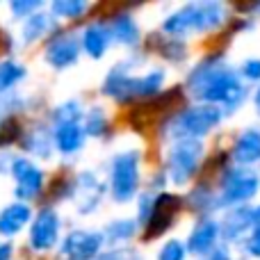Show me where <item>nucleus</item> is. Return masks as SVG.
Here are the masks:
<instances>
[{"mask_svg":"<svg viewBox=\"0 0 260 260\" xmlns=\"http://www.w3.org/2000/svg\"><path fill=\"white\" fill-rule=\"evenodd\" d=\"M187 85L194 96L210 103L224 101L229 108H238L240 101L244 99V89L240 87L238 76L231 69L219 67L215 59H206L201 67L194 69Z\"/></svg>","mask_w":260,"mask_h":260,"instance_id":"nucleus-1","label":"nucleus"},{"mask_svg":"<svg viewBox=\"0 0 260 260\" xmlns=\"http://www.w3.org/2000/svg\"><path fill=\"white\" fill-rule=\"evenodd\" d=\"M165 82V73L151 71L146 76H126L119 69H112L110 76L103 82V94L112 96L117 101H130V99H144V96H155Z\"/></svg>","mask_w":260,"mask_h":260,"instance_id":"nucleus-2","label":"nucleus"},{"mask_svg":"<svg viewBox=\"0 0 260 260\" xmlns=\"http://www.w3.org/2000/svg\"><path fill=\"white\" fill-rule=\"evenodd\" d=\"M139 185V151H123L112 160L110 189L117 203H126L135 197Z\"/></svg>","mask_w":260,"mask_h":260,"instance_id":"nucleus-3","label":"nucleus"},{"mask_svg":"<svg viewBox=\"0 0 260 260\" xmlns=\"http://www.w3.org/2000/svg\"><path fill=\"white\" fill-rule=\"evenodd\" d=\"M219 119H221V112L215 105L189 108L176 117V121L171 123V133L180 139H194V137H201V135L210 133L219 123Z\"/></svg>","mask_w":260,"mask_h":260,"instance_id":"nucleus-4","label":"nucleus"},{"mask_svg":"<svg viewBox=\"0 0 260 260\" xmlns=\"http://www.w3.org/2000/svg\"><path fill=\"white\" fill-rule=\"evenodd\" d=\"M203 146L197 139H180L169 153V178L176 185H185L199 169Z\"/></svg>","mask_w":260,"mask_h":260,"instance_id":"nucleus-5","label":"nucleus"},{"mask_svg":"<svg viewBox=\"0 0 260 260\" xmlns=\"http://www.w3.org/2000/svg\"><path fill=\"white\" fill-rule=\"evenodd\" d=\"M105 238L96 231H73L64 238L59 258L62 260H94L103 247Z\"/></svg>","mask_w":260,"mask_h":260,"instance_id":"nucleus-6","label":"nucleus"},{"mask_svg":"<svg viewBox=\"0 0 260 260\" xmlns=\"http://www.w3.org/2000/svg\"><path fill=\"white\" fill-rule=\"evenodd\" d=\"M9 171H12L14 180H16V187H14V194H16L18 201H30L44 187V171L35 165V162L25 160V157H14L12 165H9Z\"/></svg>","mask_w":260,"mask_h":260,"instance_id":"nucleus-7","label":"nucleus"},{"mask_svg":"<svg viewBox=\"0 0 260 260\" xmlns=\"http://www.w3.org/2000/svg\"><path fill=\"white\" fill-rule=\"evenodd\" d=\"M180 206L183 203H180V199L176 194H160L157 199H153V208L146 219V233H144V238L155 240L162 233H167V229L174 224Z\"/></svg>","mask_w":260,"mask_h":260,"instance_id":"nucleus-8","label":"nucleus"},{"mask_svg":"<svg viewBox=\"0 0 260 260\" xmlns=\"http://www.w3.org/2000/svg\"><path fill=\"white\" fill-rule=\"evenodd\" d=\"M59 240V217L53 208H41L30 226V247L35 251H48Z\"/></svg>","mask_w":260,"mask_h":260,"instance_id":"nucleus-9","label":"nucleus"},{"mask_svg":"<svg viewBox=\"0 0 260 260\" xmlns=\"http://www.w3.org/2000/svg\"><path fill=\"white\" fill-rule=\"evenodd\" d=\"M258 192V176L249 169H233L224 178V192L221 201L224 203H240L251 199Z\"/></svg>","mask_w":260,"mask_h":260,"instance_id":"nucleus-10","label":"nucleus"},{"mask_svg":"<svg viewBox=\"0 0 260 260\" xmlns=\"http://www.w3.org/2000/svg\"><path fill=\"white\" fill-rule=\"evenodd\" d=\"M80 39L73 35H59L46 48V62L55 69H67L71 64L78 62V55H80Z\"/></svg>","mask_w":260,"mask_h":260,"instance_id":"nucleus-11","label":"nucleus"},{"mask_svg":"<svg viewBox=\"0 0 260 260\" xmlns=\"http://www.w3.org/2000/svg\"><path fill=\"white\" fill-rule=\"evenodd\" d=\"M85 128L80 126V121H69V123H55L53 130V139H55V148L64 155L78 153L85 144Z\"/></svg>","mask_w":260,"mask_h":260,"instance_id":"nucleus-12","label":"nucleus"},{"mask_svg":"<svg viewBox=\"0 0 260 260\" xmlns=\"http://www.w3.org/2000/svg\"><path fill=\"white\" fill-rule=\"evenodd\" d=\"M30 219H32V210L27 203H21V201L9 203L7 208L0 210V235L12 238V235L21 233Z\"/></svg>","mask_w":260,"mask_h":260,"instance_id":"nucleus-13","label":"nucleus"},{"mask_svg":"<svg viewBox=\"0 0 260 260\" xmlns=\"http://www.w3.org/2000/svg\"><path fill=\"white\" fill-rule=\"evenodd\" d=\"M110 41H112V35H110V27L101 25V23H91L89 27H85L80 37V44L85 48V53L94 59H101L108 50Z\"/></svg>","mask_w":260,"mask_h":260,"instance_id":"nucleus-14","label":"nucleus"},{"mask_svg":"<svg viewBox=\"0 0 260 260\" xmlns=\"http://www.w3.org/2000/svg\"><path fill=\"white\" fill-rule=\"evenodd\" d=\"M217 240V224L212 219H201L189 233L187 249L192 253H208Z\"/></svg>","mask_w":260,"mask_h":260,"instance_id":"nucleus-15","label":"nucleus"},{"mask_svg":"<svg viewBox=\"0 0 260 260\" xmlns=\"http://www.w3.org/2000/svg\"><path fill=\"white\" fill-rule=\"evenodd\" d=\"M235 160L240 165H253L260 160V130H244L235 142Z\"/></svg>","mask_w":260,"mask_h":260,"instance_id":"nucleus-16","label":"nucleus"},{"mask_svg":"<svg viewBox=\"0 0 260 260\" xmlns=\"http://www.w3.org/2000/svg\"><path fill=\"white\" fill-rule=\"evenodd\" d=\"M194 23H197V5H185L183 9H178L167 18L162 30L169 35H185V32L194 30Z\"/></svg>","mask_w":260,"mask_h":260,"instance_id":"nucleus-17","label":"nucleus"},{"mask_svg":"<svg viewBox=\"0 0 260 260\" xmlns=\"http://www.w3.org/2000/svg\"><path fill=\"white\" fill-rule=\"evenodd\" d=\"M224 21V7L219 3H201L197 5V23L194 30H215L219 23Z\"/></svg>","mask_w":260,"mask_h":260,"instance_id":"nucleus-18","label":"nucleus"},{"mask_svg":"<svg viewBox=\"0 0 260 260\" xmlns=\"http://www.w3.org/2000/svg\"><path fill=\"white\" fill-rule=\"evenodd\" d=\"M110 35H112V39H117L119 44L133 46L139 41V27L130 16H114V21L110 23Z\"/></svg>","mask_w":260,"mask_h":260,"instance_id":"nucleus-19","label":"nucleus"},{"mask_svg":"<svg viewBox=\"0 0 260 260\" xmlns=\"http://www.w3.org/2000/svg\"><path fill=\"white\" fill-rule=\"evenodd\" d=\"M48 30H53V16L48 14H32L25 18V25H23V39L25 41H37L46 35Z\"/></svg>","mask_w":260,"mask_h":260,"instance_id":"nucleus-20","label":"nucleus"},{"mask_svg":"<svg viewBox=\"0 0 260 260\" xmlns=\"http://www.w3.org/2000/svg\"><path fill=\"white\" fill-rule=\"evenodd\" d=\"M78 192H82V194H78V203L80 201H87L85 203V210L82 212H91L96 206H99V201H101V197H96V194H91V189H101L103 185L96 180V176L94 174H82L80 178H78Z\"/></svg>","mask_w":260,"mask_h":260,"instance_id":"nucleus-21","label":"nucleus"},{"mask_svg":"<svg viewBox=\"0 0 260 260\" xmlns=\"http://www.w3.org/2000/svg\"><path fill=\"white\" fill-rule=\"evenodd\" d=\"M23 78H25V69L21 64L14 62V59H3L0 62V94H7Z\"/></svg>","mask_w":260,"mask_h":260,"instance_id":"nucleus-22","label":"nucleus"},{"mask_svg":"<svg viewBox=\"0 0 260 260\" xmlns=\"http://www.w3.org/2000/svg\"><path fill=\"white\" fill-rule=\"evenodd\" d=\"M135 229H137V224L133 219H114L112 224L105 226L103 238L108 242H126L135 235Z\"/></svg>","mask_w":260,"mask_h":260,"instance_id":"nucleus-23","label":"nucleus"},{"mask_svg":"<svg viewBox=\"0 0 260 260\" xmlns=\"http://www.w3.org/2000/svg\"><path fill=\"white\" fill-rule=\"evenodd\" d=\"M89 9V5L85 0H55L50 5V14L59 18H78Z\"/></svg>","mask_w":260,"mask_h":260,"instance_id":"nucleus-24","label":"nucleus"},{"mask_svg":"<svg viewBox=\"0 0 260 260\" xmlns=\"http://www.w3.org/2000/svg\"><path fill=\"white\" fill-rule=\"evenodd\" d=\"M247 226H253V212H249V210H238V212H233V215L226 219V224H224V235H226V238H231V240H235L244 229H247Z\"/></svg>","mask_w":260,"mask_h":260,"instance_id":"nucleus-25","label":"nucleus"},{"mask_svg":"<svg viewBox=\"0 0 260 260\" xmlns=\"http://www.w3.org/2000/svg\"><path fill=\"white\" fill-rule=\"evenodd\" d=\"M108 130V117L101 108H91L85 117V133L91 137H101Z\"/></svg>","mask_w":260,"mask_h":260,"instance_id":"nucleus-26","label":"nucleus"},{"mask_svg":"<svg viewBox=\"0 0 260 260\" xmlns=\"http://www.w3.org/2000/svg\"><path fill=\"white\" fill-rule=\"evenodd\" d=\"M82 119V108L78 101H69V103L59 105L53 112V121L55 123H69V121H80Z\"/></svg>","mask_w":260,"mask_h":260,"instance_id":"nucleus-27","label":"nucleus"},{"mask_svg":"<svg viewBox=\"0 0 260 260\" xmlns=\"http://www.w3.org/2000/svg\"><path fill=\"white\" fill-rule=\"evenodd\" d=\"M25 148L32 153H37V155L46 157L50 153V148H53V139L48 137V133H41V130H35L32 133V137L25 142Z\"/></svg>","mask_w":260,"mask_h":260,"instance_id":"nucleus-28","label":"nucleus"},{"mask_svg":"<svg viewBox=\"0 0 260 260\" xmlns=\"http://www.w3.org/2000/svg\"><path fill=\"white\" fill-rule=\"evenodd\" d=\"M157 260H185V247L178 240H169L157 253Z\"/></svg>","mask_w":260,"mask_h":260,"instance_id":"nucleus-29","label":"nucleus"},{"mask_svg":"<svg viewBox=\"0 0 260 260\" xmlns=\"http://www.w3.org/2000/svg\"><path fill=\"white\" fill-rule=\"evenodd\" d=\"M41 7V3L39 0H14L12 3V12H14V16L16 18H27V16H32V14L37 12V9Z\"/></svg>","mask_w":260,"mask_h":260,"instance_id":"nucleus-30","label":"nucleus"},{"mask_svg":"<svg viewBox=\"0 0 260 260\" xmlns=\"http://www.w3.org/2000/svg\"><path fill=\"white\" fill-rule=\"evenodd\" d=\"M247 249L251 256H260V208L253 210V235L249 238Z\"/></svg>","mask_w":260,"mask_h":260,"instance_id":"nucleus-31","label":"nucleus"},{"mask_svg":"<svg viewBox=\"0 0 260 260\" xmlns=\"http://www.w3.org/2000/svg\"><path fill=\"white\" fill-rule=\"evenodd\" d=\"M242 73L247 78H251V80H256V78H260V59H249L247 64H244Z\"/></svg>","mask_w":260,"mask_h":260,"instance_id":"nucleus-32","label":"nucleus"},{"mask_svg":"<svg viewBox=\"0 0 260 260\" xmlns=\"http://www.w3.org/2000/svg\"><path fill=\"white\" fill-rule=\"evenodd\" d=\"M208 260H231V258H229V251H226V249H215V251L208 256Z\"/></svg>","mask_w":260,"mask_h":260,"instance_id":"nucleus-33","label":"nucleus"},{"mask_svg":"<svg viewBox=\"0 0 260 260\" xmlns=\"http://www.w3.org/2000/svg\"><path fill=\"white\" fill-rule=\"evenodd\" d=\"M12 244H0V260H12Z\"/></svg>","mask_w":260,"mask_h":260,"instance_id":"nucleus-34","label":"nucleus"},{"mask_svg":"<svg viewBox=\"0 0 260 260\" xmlns=\"http://www.w3.org/2000/svg\"><path fill=\"white\" fill-rule=\"evenodd\" d=\"M256 105H258V110H260V89H258V96H256Z\"/></svg>","mask_w":260,"mask_h":260,"instance_id":"nucleus-35","label":"nucleus"}]
</instances>
